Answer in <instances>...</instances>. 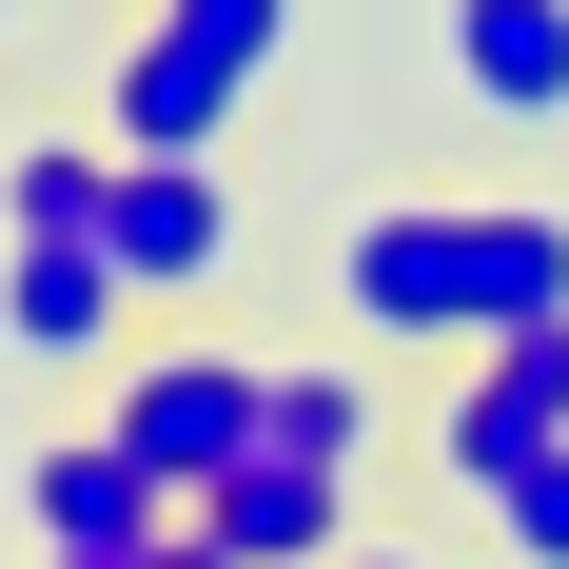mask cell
Listing matches in <instances>:
<instances>
[{
    "mask_svg": "<svg viewBox=\"0 0 569 569\" xmlns=\"http://www.w3.org/2000/svg\"><path fill=\"white\" fill-rule=\"evenodd\" d=\"M335 295L373 353H491L569 315V217L550 197H393L335 236Z\"/></svg>",
    "mask_w": 569,
    "mask_h": 569,
    "instance_id": "obj_1",
    "label": "cell"
},
{
    "mask_svg": "<svg viewBox=\"0 0 569 569\" xmlns=\"http://www.w3.org/2000/svg\"><path fill=\"white\" fill-rule=\"evenodd\" d=\"M295 59V0H138L99 79V158H217V118Z\"/></svg>",
    "mask_w": 569,
    "mask_h": 569,
    "instance_id": "obj_2",
    "label": "cell"
},
{
    "mask_svg": "<svg viewBox=\"0 0 569 569\" xmlns=\"http://www.w3.org/2000/svg\"><path fill=\"white\" fill-rule=\"evenodd\" d=\"M256 412H276V373H256V353H217V335H158V353H118L99 432H118L138 471H158L177 511H197V491H217V471L256 452Z\"/></svg>",
    "mask_w": 569,
    "mask_h": 569,
    "instance_id": "obj_3",
    "label": "cell"
},
{
    "mask_svg": "<svg viewBox=\"0 0 569 569\" xmlns=\"http://www.w3.org/2000/svg\"><path fill=\"white\" fill-rule=\"evenodd\" d=\"M550 452H569V315H550V335L452 353V412H432V471H452L471 511H491L511 471H550Z\"/></svg>",
    "mask_w": 569,
    "mask_h": 569,
    "instance_id": "obj_4",
    "label": "cell"
},
{
    "mask_svg": "<svg viewBox=\"0 0 569 569\" xmlns=\"http://www.w3.org/2000/svg\"><path fill=\"white\" fill-rule=\"evenodd\" d=\"M99 256H118V295H138V315L217 295V256H236V197H217V158H118V197H99Z\"/></svg>",
    "mask_w": 569,
    "mask_h": 569,
    "instance_id": "obj_5",
    "label": "cell"
},
{
    "mask_svg": "<svg viewBox=\"0 0 569 569\" xmlns=\"http://www.w3.org/2000/svg\"><path fill=\"white\" fill-rule=\"evenodd\" d=\"M177 530H197L217 569H335V550H353V471H315V452H276V432H256V452H236Z\"/></svg>",
    "mask_w": 569,
    "mask_h": 569,
    "instance_id": "obj_6",
    "label": "cell"
},
{
    "mask_svg": "<svg viewBox=\"0 0 569 569\" xmlns=\"http://www.w3.org/2000/svg\"><path fill=\"white\" fill-rule=\"evenodd\" d=\"M20 530H40V550H79V569H138V550L177 530V491L118 452V432H40V452H20Z\"/></svg>",
    "mask_w": 569,
    "mask_h": 569,
    "instance_id": "obj_7",
    "label": "cell"
},
{
    "mask_svg": "<svg viewBox=\"0 0 569 569\" xmlns=\"http://www.w3.org/2000/svg\"><path fill=\"white\" fill-rule=\"evenodd\" d=\"M432 79H452V118L550 138L569 118V0H432Z\"/></svg>",
    "mask_w": 569,
    "mask_h": 569,
    "instance_id": "obj_8",
    "label": "cell"
},
{
    "mask_svg": "<svg viewBox=\"0 0 569 569\" xmlns=\"http://www.w3.org/2000/svg\"><path fill=\"white\" fill-rule=\"evenodd\" d=\"M0 353H40V373H79V353H138V295H118L99 236H59V256H0Z\"/></svg>",
    "mask_w": 569,
    "mask_h": 569,
    "instance_id": "obj_9",
    "label": "cell"
},
{
    "mask_svg": "<svg viewBox=\"0 0 569 569\" xmlns=\"http://www.w3.org/2000/svg\"><path fill=\"white\" fill-rule=\"evenodd\" d=\"M99 197H118V158H99V138H20V158H0V256L99 236Z\"/></svg>",
    "mask_w": 569,
    "mask_h": 569,
    "instance_id": "obj_10",
    "label": "cell"
},
{
    "mask_svg": "<svg viewBox=\"0 0 569 569\" xmlns=\"http://www.w3.org/2000/svg\"><path fill=\"white\" fill-rule=\"evenodd\" d=\"M276 452H315V471H373V393L353 373H276V412H256Z\"/></svg>",
    "mask_w": 569,
    "mask_h": 569,
    "instance_id": "obj_11",
    "label": "cell"
},
{
    "mask_svg": "<svg viewBox=\"0 0 569 569\" xmlns=\"http://www.w3.org/2000/svg\"><path fill=\"white\" fill-rule=\"evenodd\" d=\"M491 550H511V569H569V452H550V471H511V491H491Z\"/></svg>",
    "mask_w": 569,
    "mask_h": 569,
    "instance_id": "obj_12",
    "label": "cell"
},
{
    "mask_svg": "<svg viewBox=\"0 0 569 569\" xmlns=\"http://www.w3.org/2000/svg\"><path fill=\"white\" fill-rule=\"evenodd\" d=\"M138 569H217V550H197V530H158V550H138Z\"/></svg>",
    "mask_w": 569,
    "mask_h": 569,
    "instance_id": "obj_13",
    "label": "cell"
},
{
    "mask_svg": "<svg viewBox=\"0 0 569 569\" xmlns=\"http://www.w3.org/2000/svg\"><path fill=\"white\" fill-rule=\"evenodd\" d=\"M335 569H412V550H373V530H353V550H335Z\"/></svg>",
    "mask_w": 569,
    "mask_h": 569,
    "instance_id": "obj_14",
    "label": "cell"
},
{
    "mask_svg": "<svg viewBox=\"0 0 569 569\" xmlns=\"http://www.w3.org/2000/svg\"><path fill=\"white\" fill-rule=\"evenodd\" d=\"M0 40H20V0H0Z\"/></svg>",
    "mask_w": 569,
    "mask_h": 569,
    "instance_id": "obj_15",
    "label": "cell"
},
{
    "mask_svg": "<svg viewBox=\"0 0 569 569\" xmlns=\"http://www.w3.org/2000/svg\"><path fill=\"white\" fill-rule=\"evenodd\" d=\"M40 569H79V550H40Z\"/></svg>",
    "mask_w": 569,
    "mask_h": 569,
    "instance_id": "obj_16",
    "label": "cell"
}]
</instances>
